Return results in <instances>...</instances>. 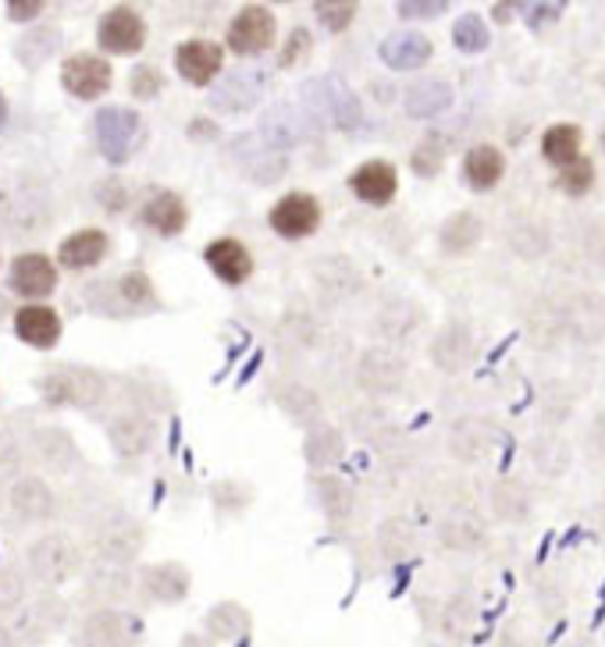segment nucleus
I'll return each instance as SVG.
<instances>
[{
    "instance_id": "1",
    "label": "nucleus",
    "mask_w": 605,
    "mask_h": 647,
    "mask_svg": "<svg viewBox=\"0 0 605 647\" xmlns=\"http://www.w3.org/2000/svg\"><path fill=\"white\" fill-rule=\"evenodd\" d=\"M93 132H97V146L107 164H125L140 143L143 121L136 111H129V107H104V111H97V118H93Z\"/></svg>"
},
{
    "instance_id": "2",
    "label": "nucleus",
    "mask_w": 605,
    "mask_h": 647,
    "mask_svg": "<svg viewBox=\"0 0 605 647\" xmlns=\"http://www.w3.org/2000/svg\"><path fill=\"white\" fill-rule=\"evenodd\" d=\"M356 381L363 392L371 395H392L407 384V359H402L392 345H371L360 353Z\"/></svg>"
},
{
    "instance_id": "3",
    "label": "nucleus",
    "mask_w": 605,
    "mask_h": 647,
    "mask_svg": "<svg viewBox=\"0 0 605 647\" xmlns=\"http://www.w3.org/2000/svg\"><path fill=\"white\" fill-rule=\"evenodd\" d=\"M320 221H325V213H320L317 196L311 193H286L267 213V224H271V232L289 239V242H300V239H311Z\"/></svg>"
},
{
    "instance_id": "4",
    "label": "nucleus",
    "mask_w": 605,
    "mask_h": 647,
    "mask_svg": "<svg viewBox=\"0 0 605 647\" xmlns=\"http://www.w3.org/2000/svg\"><path fill=\"white\" fill-rule=\"evenodd\" d=\"M228 47L235 53H264L275 47L278 39V19L271 8L264 4H246L239 15L228 22Z\"/></svg>"
},
{
    "instance_id": "5",
    "label": "nucleus",
    "mask_w": 605,
    "mask_h": 647,
    "mask_svg": "<svg viewBox=\"0 0 605 647\" xmlns=\"http://www.w3.org/2000/svg\"><path fill=\"white\" fill-rule=\"evenodd\" d=\"M232 157H235V164L246 171V179H253L257 185H275V182H281V174L289 171L286 150L271 146L261 132H253V136H239L235 146H232Z\"/></svg>"
},
{
    "instance_id": "6",
    "label": "nucleus",
    "mask_w": 605,
    "mask_h": 647,
    "mask_svg": "<svg viewBox=\"0 0 605 647\" xmlns=\"http://www.w3.org/2000/svg\"><path fill=\"white\" fill-rule=\"evenodd\" d=\"M306 100H311V107L317 114H325L331 118V125H339L346 132H353L363 125V111H360V100L349 93L339 78H317V83L306 86Z\"/></svg>"
},
{
    "instance_id": "7",
    "label": "nucleus",
    "mask_w": 605,
    "mask_h": 647,
    "mask_svg": "<svg viewBox=\"0 0 605 647\" xmlns=\"http://www.w3.org/2000/svg\"><path fill=\"white\" fill-rule=\"evenodd\" d=\"M61 83L78 100H100L104 93L111 89L114 72L104 58H97V53H75V58L64 61Z\"/></svg>"
},
{
    "instance_id": "8",
    "label": "nucleus",
    "mask_w": 605,
    "mask_h": 647,
    "mask_svg": "<svg viewBox=\"0 0 605 647\" xmlns=\"http://www.w3.org/2000/svg\"><path fill=\"white\" fill-rule=\"evenodd\" d=\"M97 39L107 53H140L146 44V22L136 8H111L97 25Z\"/></svg>"
},
{
    "instance_id": "9",
    "label": "nucleus",
    "mask_w": 605,
    "mask_h": 647,
    "mask_svg": "<svg viewBox=\"0 0 605 647\" xmlns=\"http://www.w3.org/2000/svg\"><path fill=\"white\" fill-rule=\"evenodd\" d=\"M174 69L193 86H210L214 78L225 72V50L210 39H185L174 50Z\"/></svg>"
},
{
    "instance_id": "10",
    "label": "nucleus",
    "mask_w": 605,
    "mask_h": 647,
    "mask_svg": "<svg viewBox=\"0 0 605 647\" xmlns=\"http://www.w3.org/2000/svg\"><path fill=\"white\" fill-rule=\"evenodd\" d=\"M349 188L360 204L367 207H388L399 193V174L388 160H363V164L349 174Z\"/></svg>"
},
{
    "instance_id": "11",
    "label": "nucleus",
    "mask_w": 605,
    "mask_h": 647,
    "mask_svg": "<svg viewBox=\"0 0 605 647\" xmlns=\"http://www.w3.org/2000/svg\"><path fill=\"white\" fill-rule=\"evenodd\" d=\"M11 289L25 300H44L58 289V267L44 253H25L11 264Z\"/></svg>"
},
{
    "instance_id": "12",
    "label": "nucleus",
    "mask_w": 605,
    "mask_h": 647,
    "mask_svg": "<svg viewBox=\"0 0 605 647\" xmlns=\"http://www.w3.org/2000/svg\"><path fill=\"white\" fill-rule=\"evenodd\" d=\"M204 260L225 285H242L253 278V256L239 239H214L204 249Z\"/></svg>"
},
{
    "instance_id": "13",
    "label": "nucleus",
    "mask_w": 605,
    "mask_h": 647,
    "mask_svg": "<svg viewBox=\"0 0 605 647\" xmlns=\"http://www.w3.org/2000/svg\"><path fill=\"white\" fill-rule=\"evenodd\" d=\"M143 224L150 228V232L165 235V239H174L185 232V224H190V210H185V199L179 193H154L146 199L143 207Z\"/></svg>"
},
{
    "instance_id": "14",
    "label": "nucleus",
    "mask_w": 605,
    "mask_h": 647,
    "mask_svg": "<svg viewBox=\"0 0 605 647\" xmlns=\"http://www.w3.org/2000/svg\"><path fill=\"white\" fill-rule=\"evenodd\" d=\"M463 174H467V185L470 188H477V193H488V188H495V185L503 182V174H506V154L499 150V146H492V143L470 146L467 157H463Z\"/></svg>"
},
{
    "instance_id": "15",
    "label": "nucleus",
    "mask_w": 605,
    "mask_h": 647,
    "mask_svg": "<svg viewBox=\"0 0 605 647\" xmlns=\"http://www.w3.org/2000/svg\"><path fill=\"white\" fill-rule=\"evenodd\" d=\"M470 353H474V339H470V328L463 320H449L432 342V359L446 374H460L467 367Z\"/></svg>"
},
{
    "instance_id": "16",
    "label": "nucleus",
    "mask_w": 605,
    "mask_h": 647,
    "mask_svg": "<svg viewBox=\"0 0 605 647\" xmlns=\"http://www.w3.org/2000/svg\"><path fill=\"white\" fill-rule=\"evenodd\" d=\"M382 61L396 72H410L421 69V64L432 61V39L424 33H396L382 44Z\"/></svg>"
},
{
    "instance_id": "17",
    "label": "nucleus",
    "mask_w": 605,
    "mask_h": 647,
    "mask_svg": "<svg viewBox=\"0 0 605 647\" xmlns=\"http://www.w3.org/2000/svg\"><path fill=\"white\" fill-rule=\"evenodd\" d=\"M15 334L33 349H50L61 339V317L50 306H25L15 314Z\"/></svg>"
},
{
    "instance_id": "18",
    "label": "nucleus",
    "mask_w": 605,
    "mask_h": 647,
    "mask_svg": "<svg viewBox=\"0 0 605 647\" xmlns=\"http://www.w3.org/2000/svg\"><path fill=\"white\" fill-rule=\"evenodd\" d=\"M107 235L97 232V228H86V232H75L61 242L58 249V260L61 267H72V271H86V267H97L104 256H107Z\"/></svg>"
},
{
    "instance_id": "19",
    "label": "nucleus",
    "mask_w": 605,
    "mask_h": 647,
    "mask_svg": "<svg viewBox=\"0 0 605 647\" xmlns=\"http://www.w3.org/2000/svg\"><path fill=\"white\" fill-rule=\"evenodd\" d=\"M438 537L449 551H477L484 541H488V527H484V520L477 512L463 509V512H452V516L441 520Z\"/></svg>"
},
{
    "instance_id": "20",
    "label": "nucleus",
    "mask_w": 605,
    "mask_h": 647,
    "mask_svg": "<svg viewBox=\"0 0 605 647\" xmlns=\"http://www.w3.org/2000/svg\"><path fill=\"white\" fill-rule=\"evenodd\" d=\"M581 143H584V132L581 125H570V121H559L542 136V157L548 160L553 168L567 171L573 168L577 160H581Z\"/></svg>"
},
{
    "instance_id": "21",
    "label": "nucleus",
    "mask_w": 605,
    "mask_h": 647,
    "mask_svg": "<svg viewBox=\"0 0 605 647\" xmlns=\"http://www.w3.org/2000/svg\"><path fill=\"white\" fill-rule=\"evenodd\" d=\"M261 89H264V78H257L253 72H232L218 89H214L210 103H214V111L235 114V111H246V107L261 97Z\"/></svg>"
},
{
    "instance_id": "22",
    "label": "nucleus",
    "mask_w": 605,
    "mask_h": 647,
    "mask_svg": "<svg viewBox=\"0 0 605 647\" xmlns=\"http://www.w3.org/2000/svg\"><path fill=\"white\" fill-rule=\"evenodd\" d=\"M407 114L410 118H438L452 107V86L441 83V78H424L407 89Z\"/></svg>"
},
{
    "instance_id": "23",
    "label": "nucleus",
    "mask_w": 605,
    "mask_h": 647,
    "mask_svg": "<svg viewBox=\"0 0 605 647\" xmlns=\"http://www.w3.org/2000/svg\"><path fill=\"white\" fill-rule=\"evenodd\" d=\"M421 324H424V309L416 306L413 300H392L388 306H382L374 328H378L382 339L399 342V339H410V334L421 328Z\"/></svg>"
},
{
    "instance_id": "24",
    "label": "nucleus",
    "mask_w": 605,
    "mask_h": 647,
    "mask_svg": "<svg viewBox=\"0 0 605 647\" xmlns=\"http://www.w3.org/2000/svg\"><path fill=\"white\" fill-rule=\"evenodd\" d=\"M275 402L289 420L303 424V427H314L317 416H320V395L314 392V388L300 384V381H289V384L275 388Z\"/></svg>"
},
{
    "instance_id": "25",
    "label": "nucleus",
    "mask_w": 605,
    "mask_h": 647,
    "mask_svg": "<svg viewBox=\"0 0 605 647\" xmlns=\"http://www.w3.org/2000/svg\"><path fill=\"white\" fill-rule=\"evenodd\" d=\"M492 449V427L481 420H460L449 430V452L460 463H477Z\"/></svg>"
},
{
    "instance_id": "26",
    "label": "nucleus",
    "mask_w": 605,
    "mask_h": 647,
    "mask_svg": "<svg viewBox=\"0 0 605 647\" xmlns=\"http://www.w3.org/2000/svg\"><path fill=\"white\" fill-rule=\"evenodd\" d=\"M481 235H484V228H481L477 213L460 210V213H452L446 224H441L438 242H441V249H446L449 256H463V253H470L477 246Z\"/></svg>"
},
{
    "instance_id": "27",
    "label": "nucleus",
    "mask_w": 605,
    "mask_h": 647,
    "mask_svg": "<svg viewBox=\"0 0 605 647\" xmlns=\"http://www.w3.org/2000/svg\"><path fill=\"white\" fill-rule=\"evenodd\" d=\"M492 512L503 523H523L531 516V495L520 480H499L492 488Z\"/></svg>"
},
{
    "instance_id": "28",
    "label": "nucleus",
    "mask_w": 605,
    "mask_h": 647,
    "mask_svg": "<svg viewBox=\"0 0 605 647\" xmlns=\"http://www.w3.org/2000/svg\"><path fill=\"white\" fill-rule=\"evenodd\" d=\"M342 452H346V438L335 427H311V435L303 441V455L314 469L335 466L342 460Z\"/></svg>"
},
{
    "instance_id": "29",
    "label": "nucleus",
    "mask_w": 605,
    "mask_h": 647,
    "mask_svg": "<svg viewBox=\"0 0 605 647\" xmlns=\"http://www.w3.org/2000/svg\"><path fill=\"white\" fill-rule=\"evenodd\" d=\"M314 498H317L320 512L335 523L349 520V512H353V488H349L342 477H317L314 480Z\"/></svg>"
},
{
    "instance_id": "30",
    "label": "nucleus",
    "mask_w": 605,
    "mask_h": 647,
    "mask_svg": "<svg viewBox=\"0 0 605 647\" xmlns=\"http://www.w3.org/2000/svg\"><path fill=\"white\" fill-rule=\"evenodd\" d=\"M314 278L320 281V285H325L328 295H335V300H342V295L360 289L356 267L349 264L346 256H325L320 264H314Z\"/></svg>"
},
{
    "instance_id": "31",
    "label": "nucleus",
    "mask_w": 605,
    "mask_h": 647,
    "mask_svg": "<svg viewBox=\"0 0 605 647\" xmlns=\"http://www.w3.org/2000/svg\"><path fill=\"white\" fill-rule=\"evenodd\" d=\"M146 590H150L157 601H179L185 598V590H190V573L174 562L154 565V570H146Z\"/></svg>"
},
{
    "instance_id": "32",
    "label": "nucleus",
    "mask_w": 605,
    "mask_h": 647,
    "mask_svg": "<svg viewBox=\"0 0 605 647\" xmlns=\"http://www.w3.org/2000/svg\"><path fill=\"white\" fill-rule=\"evenodd\" d=\"M261 136L271 146H278V150H289V146H295V143H300V136H303L300 118H295L292 107H271V111L264 114Z\"/></svg>"
},
{
    "instance_id": "33",
    "label": "nucleus",
    "mask_w": 605,
    "mask_h": 647,
    "mask_svg": "<svg viewBox=\"0 0 605 647\" xmlns=\"http://www.w3.org/2000/svg\"><path fill=\"white\" fill-rule=\"evenodd\" d=\"M528 452H531V463L548 477H559L562 469L570 466V444L559 435H537Z\"/></svg>"
},
{
    "instance_id": "34",
    "label": "nucleus",
    "mask_w": 605,
    "mask_h": 647,
    "mask_svg": "<svg viewBox=\"0 0 605 647\" xmlns=\"http://www.w3.org/2000/svg\"><path fill=\"white\" fill-rule=\"evenodd\" d=\"M452 44H456V50H463V53L488 50V44H492L488 25H484L481 15H463L460 22L452 25Z\"/></svg>"
},
{
    "instance_id": "35",
    "label": "nucleus",
    "mask_w": 605,
    "mask_h": 647,
    "mask_svg": "<svg viewBox=\"0 0 605 647\" xmlns=\"http://www.w3.org/2000/svg\"><path fill=\"white\" fill-rule=\"evenodd\" d=\"M356 11L360 8L353 4V0H317V4H314L317 22L325 25V29H331V33H346L349 25H353Z\"/></svg>"
},
{
    "instance_id": "36",
    "label": "nucleus",
    "mask_w": 605,
    "mask_h": 647,
    "mask_svg": "<svg viewBox=\"0 0 605 647\" xmlns=\"http://www.w3.org/2000/svg\"><path fill=\"white\" fill-rule=\"evenodd\" d=\"M118 300L121 303H125L129 309H150L157 300H154V285H150V278H146V274H125V278H121L118 281Z\"/></svg>"
},
{
    "instance_id": "37",
    "label": "nucleus",
    "mask_w": 605,
    "mask_h": 647,
    "mask_svg": "<svg viewBox=\"0 0 605 647\" xmlns=\"http://www.w3.org/2000/svg\"><path fill=\"white\" fill-rule=\"evenodd\" d=\"M410 168H413V174H421V179H435V174L446 168V146L438 139H424L410 154Z\"/></svg>"
},
{
    "instance_id": "38",
    "label": "nucleus",
    "mask_w": 605,
    "mask_h": 647,
    "mask_svg": "<svg viewBox=\"0 0 605 647\" xmlns=\"http://www.w3.org/2000/svg\"><path fill=\"white\" fill-rule=\"evenodd\" d=\"M595 185V168H591V160H577L573 168L567 171H559V188L562 193H570V196H584L588 188Z\"/></svg>"
},
{
    "instance_id": "39",
    "label": "nucleus",
    "mask_w": 605,
    "mask_h": 647,
    "mask_svg": "<svg viewBox=\"0 0 605 647\" xmlns=\"http://www.w3.org/2000/svg\"><path fill=\"white\" fill-rule=\"evenodd\" d=\"M129 89H132V97L154 100V97H160V89H165V75H160L154 64H140L129 78Z\"/></svg>"
},
{
    "instance_id": "40",
    "label": "nucleus",
    "mask_w": 605,
    "mask_h": 647,
    "mask_svg": "<svg viewBox=\"0 0 605 647\" xmlns=\"http://www.w3.org/2000/svg\"><path fill=\"white\" fill-rule=\"evenodd\" d=\"M114 444L121 452H143L150 444V427L143 420H125L121 427H114Z\"/></svg>"
},
{
    "instance_id": "41",
    "label": "nucleus",
    "mask_w": 605,
    "mask_h": 647,
    "mask_svg": "<svg viewBox=\"0 0 605 647\" xmlns=\"http://www.w3.org/2000/svg\"><path fill=\"white\" fill-rule=\"evenodd\" d=\"M58 44H61V39H58V29H39V33H29V36L22 39V44H19V53H29V50L36 47V58H33V69H36L39 61H47L50 53L58 50Z\"/></svg>"
},
{
    "instance_id": "42",
    "label": "nucleus",
    "mask_w": 605,
    "mask_h": 647,
    "mask_svg": "<svg viewBox=\"0 0 605 647\" xmlns=\"http://www.w3.org/2000/svg\"><path fill=\"white\" fill-rule=\"evenodd\" d=\"M410 545H413V534L402 527L399 520H388L385 527H382V548L388 551L392 559H399V556H407L410 551Z\"/></svg>"
},
{
    "instance_id": "43",
    "label": "nucleus",
    "mask_w": 605,
    "mask_h": 647,
    "mask_svg": "<svg viewBox=\"0 0 605 647\" xmlns=\"http://www.w3.org/2000/svg\"><path fill=\"white\" fill-rule=\"evenodd\" d=\"M399 19H435L441 11H449L446 0H402L396 8Z\"/></svg>"
},
{
    "instance_id": "44",
    "label": "nucleus",
    "mask_w": 605,
    "mask_h": 647,
    "mask_svg": "<svg viewBox=\"0 0 605 647\" xmlns=\"http://www.w3.org/2000/svg\"><path fill=\"white\" fill-rule=\"evenodd\" d=\"M306 50H311V33H306V29H295V33H292V39L286 44V50H281L278 69H292V64L300 61Z\"/></svg>"
},
{
    "instance_id": "45",
    "label": "nucleus",
    "mask_w": 605,
    "mask_h": 647,
    "mask_svg": "<svg viewBox=\"0 0 605 647\" xmlns=\"http://www.w3.org/2000/svg\"><path fill=\"white\" fill-rule=\"evenodd\" d=\"M39 11H47L44 0H11V4H8V19L11 22H29V19L39 15Z\"/></svg>"
},
{
    "instance_id": "46",
    "label": "nucleus",
    "mask_w": 605,
    "mask_h": 647,
    "mask_svg": "<svg viewBox=\"0 0 605 647\" xmlns=\"http://www.w3.org/2000/svg\"><path fill=\"white\" fill-rule=\"evenodd\" d=\"M8 125V100H4V93H0V129Z\"/></svg>"
},
{
    "instance_id": "47",
    "label": "nucleus",
    "mask_w": 605,
    "mask_h": 647,
    "mask_svg": "<svg viewBox=\"0 0 605 647\" xmlns=\"http://www.w3.org/2000/svg\"><path fill=\"white\" fill-rule=\"evenodd\" d=\"M0 647H11V640L4 637V633H0Z\"/></svg>"
},
{
    "instance_id": "48",
    "label": "nucleus",
    "mask_w": 605,
    "mask_h": 647,
    "mask_svg": "<svg viewBox=\"0 0 605 647\" xmlns=\"http://www.w3.org/2000/svg\"><path fill=\"white\" fill-rule=\"evenodd\" d=\"M602 150H605V132H602Z\"/></svg>"
}]
</instances>
